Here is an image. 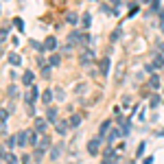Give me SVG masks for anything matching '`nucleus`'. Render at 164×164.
I'll use <instances>...</instances> for the list:
<instances>
[{"instance_id": "obj_1", "label": "nucleus", "mask_w": 164, "mask_h": 164, "mask_svg": "<svg viewBox=\"0 0 164 164\" xmlns=\"http://www.w3.org/2000/svg\"><path fill=\"white\" fill-rule=\"evenodd\" d=\"M99 149H101V138H92L90 142H88V153L90 155H96Z\"/></svg>"}, {"instance_id": "obj_2", "label": "nucleus", "mask_w": 164, "mask_h": 164, "mask_svg": "<svg viewBox=\"0 0 164 164\" xmlns=\"http://www.w3.org/2000/svg\"><path fill=\"white\" fill-rule=\"evenodd\" d=\"M92 59H94V53H92V51H90V48H88V51H83V53H81V64H83V66H88V64H90V61H92Z\"/></svg>"}, {"instance_id": "obj_3", "label": "nucleus", "mask_w": 164, "mask_h": 164, "mask_svg": "<svg viewBox=\"0 0 164 164\" xmlns=\"http://www.w3.org/2000/svg\"><path fill=\"white\" fill-rule=\"evenodd\" d=\"M46 127H48V121H46V118H35V129H37L39 133H44Z\"/></svg>"}, {"instance_id": "obj_4", "label": "nucleus", "mask_w": 164, "mask_h": 164, "mask_svg": "<svg viewBox=\"0 0 164 164\" xmlns=\"http://www.w3.org/2000/svg\"><path fill=\"white\" fill-rule=\"evenodd\" d=\"M57 48V39L55 37H46V42H44V51H55Z\"/></svg>"}, {"instance_id": "obj_5", "label": "nucleus", "mask_w": 164, "mask_h": 164, "mask_svg": "<svg viewBox=\"0 0 164 164\" xmlns=\"http://www.w3.org/2000/svg\"><path fill=\"white\" fill-rule=\"evenodd\" d=\"M37 92H39L37 88H29V92H27V96H24V101H27V103H33V101L37 99Z\"/></svg>"}, {"instance_id": "obj_6", "label": "nucleus", "mask_w": 164, "mask_h": 164, "mask_svg": "<svg viewBox=\"0 0 164 164\" xmlns=\"http://www.w3.org/2000/svg\"><path fill=\"white\" fill-rule=\"evenodd\" d=\"M99 70H101L103 77L109 75V57H103V59H101V68H99Z\"/></svg>"}, {"instance_id": "obj_7", "label": "nucleus", "mask_w": 164, "mask_h": 164, "mask_svg": "<svg viewBox=\"0 0 164 164\" xmlns=\"http://www.w3.org/2000/svg\"><path fill=\"white\" fill-rule=\"evenodd\" d=\"M68 127H70V123H66V121H59V123L55 125V129H57V133H59V136H64V133L68 131Z\"/></svg>"}, {"instance_id": "obj_8", "label": "nucleus", "mask_w": 164, "mask_h": 164, "mask_svg": "<svg viewBox=\"0 0 164 164\" xmlns=\"http://www.w3.org/2000/svg\"><path fill=\"white\" fill-rule=\"evenodd\" d=\"M15 138H18V145H20V147H27V140H29V131H20V133H18Z\"/></svg>"}, {"instance_id": "obj_9", "label": "nucleus", "mask_w": 164, "mask_h": 164, "mask_svg": "<svg viewBox=\"0 0 164 164\" xmlns=\"http://www.w3.org/2000/svg\"><path fill=\"white\" fill-rule=\"evenodd\" d=\"M37 147L46 151V149H48V147H51V138H48V136H46V133H44V136L39 138V142H37Z\"/></svg>"}, {"instance_id": "obj_10", "label": "nucleus", "mask_w": 164, "mask_h": 164, "mask_svg": "<svg viewBox=\"0 0 164 164\" xmlns=\"http://www.w3.org/2000/svg\"><path fill=\"white\" fill-rule=\"evenodd\" d=\"M112 160H116V153H114L112 147H107L105 149V155H103V162H112Z\"/></svg>"}, {"instance_id": "obj_11", "label": "nucleus", "mask_w": 164, "mask_h": 164, "mask_svg": "<svg viewBox=\"0 0 164 164\" xmlns=\"http://www.w3.org/2000/svg\"><path fill=\"white\" fill-rule=\"evenodd\" d=\"M77 20H79V15H77L75 11H70V13H66V22H68V24H77Z\"/></svg>"}, {"instance_id": "obj_12", "label": "nucleus", "mask_w": 164, "mask_h": 164, "mask_svg": "<svg viewBox=\"0 0 164 164\" xmlns=\"http://www.w3.org/2000/svg\"><path fill=\"white\" fill-rule=\"evenodd\" d=\"M68 123H70V127H79V125H81V116H79V114H72Z\"/></svg>"}, {"instance_id": "obj_13", "label": "nucleus", "mask_w": 164, "mask_h": 164, "mask_svg": "<svg viewBox=\"0 0 164 164\" xmlns=\"http://www.w3.org/2000/svg\"><path fill=\"white\" fill-rule=\"evenodd\" d=\"M22 83H24V85H31V83H33V72H29V70H27V72L22 75Z\"/></svg>"}, {"instance_id": "obj_14", "label": "nucleus", "mask_w": 164, "mask_h": 164, "mask_svg": "<svg viewBox=\"0 0 164 164\" xmlns=\"http://www.w3.org/2000/svg\"><path fill=\"white\" fill-rule=\"evenodd\" d=\"M81 24H83L85 29L92 24V15H90V13H83V15H81Z\"/></svg>"}, {"instance_id": "obj_15", "label": "nucleus", "mask_w": 164, "mask_h": 164, "mask_svg": "<svg viewBox=\"0 0 164 164\" xmlns=\"http://www.w3.org/2000/svg\"><path fill=\"white\" fill-rule=\"evenodd\" d=\"M37 133H39L37 129H35V131H29V142L35 145V147H37V142H39V140H37Z\"/></svg>"}, {"instance_id": "obj_16", "label": "nucleus", "mask_w": 164, "mask_h": 164, "mask_svg": "<svg viewBox=\"0 0 164 164\" xmlns=\"http://www.w3.org/2000/svg\"><path fill=\"white\" fill-rule=\"evenodd\" d=\"M9 61H11L13 66H20V61H22V59H20V55H18V53H9Z\"/></svg>"}, {"instance_id": "obj_17", "label": "nucleus", "mask_w": 164, "mask_h": 164, "mask_svg": "<svg viewBox=\"0 0 164 164\" xmlns=\"http://www.w3.org/2000/svg\"><path fill=\"white\" fill-rule=\"evenodd\" d=\"M164 66V57L162 55H155V59H153V68H162Z\"/></svg>"}, {"instance_id": "obj_18", "label": "nucleus", "mask_w": 164, "mask_h": 164, "mask_svg": "<svg viewBox=\"0 0 164 164\" xmlns=\"http://www.w3.org/2000/svg\"><path fill=\"white\" fill-rule=\"evenodd\" d=\"M42 101H44V103H51V101H53V94H51V90H44V94H42Z\"/></svg>"}, {"instance_id": "obj_19", "label": "nucleus", "mask_w": 164, "mask_h": 164, "mask_svg": "<svg viewBox=\"0 0 164 164\" xmlns=\"http://www.w3.org/2000/svg\"><path fill=\"white\" fill-rule=\"evenodd\" d=\"M61 151H64V147H55V149L51 151V158H53V160H57V158L61 155Z\"/></svg>"}, {"instance_id": "obj_20", "label": "nucleus", "mask_w": 164, "mask_h": 164, "mask_svg": "<svg viewBox=\"0 0 164 164\" xmlns=\"http://www.w3.org/2000/svg\"><path fill=\"white\" fill-rule=\"evenodd\" d=\"M149 85H151V88H153V90H155V88H158V85H160V79H158V77H155V75H151V79H149Z\"/></svg>"}, {"instance_id": "obj_21", "label": "nucleus", "mask_w": 164, "mask_h": 164, "mask_svg": "<svg viewBox=\"0 0 164 164\" xmlns=\"http://www.w3.org/2000/svg\"><path fill=\"white\" fill-rule=\"evenodd\" d=\"M7 92H9V96H11V99H15V96H18V88H15V85H9V88H7Z\"/></svg>"}, {"instance_id": "obj_22", "label": "nucleus", "mask_w": 164, "mask_h": 164, "mask_svg": "<svg viewBox=\"0 0 164 164\" xmlns=\"http://www.w3.org/2000/svg\"><path fill=\"white\" fill-rule=\"evenodd\" d=\"M121 133H123V131H118V129H114V131L109 133V138H107V140H109V142H114V140H116V138H118Z\"/></svg>"}, {"instance_id": "obj_23", "label": "nucleus", "mask_w": 164, "mask_h": 164, "mask_svg": "<svg viewBox=\"0 0 164 164\" xmlns=\"http://www.w3.org/2000/svg\"><path fill=\"white\" fill-rule=\"evenodd\" d=\"M123 70H125V64H121V66H118V70H116V79H118V81L123 79Z\"/></svg>"}, {"instance_id": "obj_24", "label": "nucleus", "mask_w": 164, "mask_h": 164, "mask_svg": "<svg viewBox=\"0 0 164 164\" xmlns=\"http://www.w3.org/2000/svg\"><path fill=\"white\" fill-rule=\"evenodd\" d=\"M48 121H57V109H48Z\"/></svg>"}, {"instance_id": "obj_25", "label": "nucleus", "mask_w": 164, "mask_h": 164, "mask_svg": "<svg viewBox=\"0 0 164 164\" xmlns=\"http://www.w3.org/2000/svg\"><path fill=\"white\" fill-rule=\"evenodd\" d=\"M59 55H51V66H59Z\"/></svg>"}, {"instance_id": "obj_26", "label": "nucleus", "mask_w": 164, "mask_h": 164, "mask_svg": "<svg viewBox=\"0 0 164 164\" xmlns=\"http://www.w3.org/2000/svg\"><path fill=\"white\" fill-rule=\"evenodd\" d=\"M107 129H109V121H105V123L101 125V136H105V133H107Z\"/></svg>"}, {"instance_id": "obj_27", "label": "nucleus", "mask_w": 164, "mask_h": 164, "mask_svg": "<svg viewBox=\"0 0 164 164\" xmlns=\"http://www.w3.org/2000/svg\"><path fill=\"white\" fill-rule=\"evenodd\" d=\"M42 75L44 77H51V66H42Z\"/></svg>"}, {"instance_id": "obj_28", "label": "nucleus", "mask_w": 164, "mask_h": 164, "mask_svg": "<svg viewBox=\"0 0 164 164\" xmlns=\"http://www.w3.org/2000/svg\"><path fill=\"white\" fill-rule=\"evenodd\" d=\"M9 112H11V109H2V112H0V118H2V123H7V116H9Z\"/></svg>"}, {"instance_id": "obj_29", "label": "nucleus", "mask_w": 164, "mask_h": 164, "mask_svg": "<svg viewBox=\"0 0 164 164\" xmlns=\"http://www.w3.org/2000/svg\"><path fill=\"white\" fill-rule=\"evenodd\" d=\"M13 22H15V27H18V31H24V24H22V20H20V18H15Z\"/></svg>"}, {"instance_id": "obj_30", "label": "nucleus", "mask_w": 164, "mask_h": 164, "mask_svg": "<svg viewBox=\"0 0 164 164\" xmlns=\"http://www.w3.org/2000/svg\"><path fill=\"white\" fill-rule=\"evenodd\" d=\"M121 37V29H116L114 33H112V42H116V39H118Z\"/></svg>"}, {"instance_id": "obj_31", "label": "nucleus", "mask_w": 164, "mask_h": 164, "mask_svg": "<svg viewBox=\"0 0 164 164\" xmlns=\"http://www.w3.org/2000/svg\"><path fill=\"white\" fill-rule=\"evenodd\" d=\"M149 105H151V107H158V105H160V99H158V96H153V99H151V103H149Z\"/></svg>"}, {"instance_id": "obj_32", "label": "nucleus", "mask_w": 164, "mask_h": 164, "mask_svg": "<svg viewBox=\"0 0 164 164\" xmlns=\"http://www.w3.org/2000/svg\"><path fill=\"white\" fill-rule=\"evenodd\" d=\"M151 7H153V9H158V7H160V0H151Z\"/></svg>"}, {"instance_id": "obj_33", "label": "nucleus", "mask_w": 164, "mask_h": 164, "mask_svg": "<svg viewBox=\"0 0 164 164\" xmlns=\"http://www.w3.org/2000/svg\"><path fill=\"white\" fill-rule=\"evenodd\" d=\"M160 48H162V53H164V44H162V46H160Z\"/></svg>"}, {"instance_id": "obj_34", "label": "nucleus", "mask_w": 164, "mask_h": 164, "mask_svg": "<svg viewBox=\"0 0 164 164\" xmlns=\"http://www.w3.org/2000/svg\"><path fill=\"white\" fill-rule=\"evenodd\" d=\"M112 2H121V0H112Z\"/></svg>"}]
</instances>
